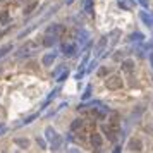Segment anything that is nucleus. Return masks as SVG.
Segmentation results:
<instances>
[{
	"mask_svg": "<svg viewBox=\"0 0 153 153\" xmlns=\"http://www.w3.org/2000/svg\"><path fill=\"white\" fill-rule=\"evenodd\" d=\"M91 141H93V144H95V146H96V148H100V146H102V138H100V136H98V134H93Z\"/></svg>",
	"mask_w": 153,
	"mask_h": 153,
	"instance_id": "3",
	"label": "nucleus"
},
{
	"mask_svg": "<svg viewBox=\"0 0 153 153\" xmlns=\"http://www.w3.org/2000/svg\"><path fill=\"white\" fill-rule=\"evenodd\" d=\"M105 84H107V88H108V90H119V88L122 86V81H121V78H119V76H112V78H108V79H107Z\"/></svg>",
	"mask_w": 153,
	"mask_h": 153,
	"instance_id": "1",
	"label": "nucleus"
},
{
	"mask_svg": "<svg viewBox=\"0 0 153 153\" xmlns=\"http://www.w3.org/2000/svg\"><path fill=\"white\" fill-rule=\"evenodd\" d=\"M134 69V62L133 60H126L124 62V71L126 72H131Z\"/></svg>",
	"mask_w": 153,
	"mask_h": 153,
	"instance_id": "2",
	"label": "nucleus"
},
{
	"mask_svg": "<svg viewBox=\"0 0 153 153\" xmlns=\"http://www.w3.org/2000/svg\"><path fill=\"white\" fill-rule=\"evenodd\" d=\"M10 48H12L10 45H7V47H4V48H0V57H4V55H5V53H7V52L10 50Z\"/></svg>",
	"mask_w": 153,
	"mask_h": 153,
	"instance_id": "5",
	"label": "nucleus"
},
{
	"mask_svg": "<svg viewBox=\"0 0 153 153\" xmlns=\"http://www.w3.org/2000/svg\"><path fill=\"white\" fill-rule=\"evenodd\" d=\"M131 150H136V152H139L141 150V144H139V141H131Z\"/></svg>",
	"mask_w": 153,
	"mask_h": 153,
	"instance_id": "4",
	"label": "nucleus"
}]
</instances>
